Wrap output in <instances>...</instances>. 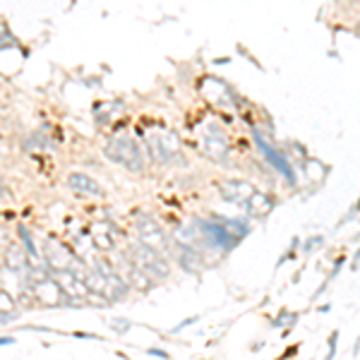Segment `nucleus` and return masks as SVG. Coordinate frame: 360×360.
<instances>
[{"mask_svg": "<svg viewBox=\"0 0 360 360\" xmlns=\"http://www.w3.org/2000/svg\"><path fill=\"white\" fill-rule=\"evenodd\" d=\"M106 156L113 163H120L123 168L133 173H144V154H142L140 144L130 135H116L106 144Z\"/></svg>", "mask_w": 360, "mask_h": 360, "instance_id": "f257e3e1", "label": "nucleus"}, {"mask_svg": "<svg viewBox=\"0 0 360 360\" xmlns=\"http://www.w3.org/2000/svg\"><path fill=\"white\" fill-rule=\"evenodd\" d=\"M128 260L137 267L142 274L149 276L151 281H166L168 276H171V267H168V262L163 260L159 253H154V250L144 248V245H140V243H135L133 248H130Z\"/></svg>", "mask_w": 360, "mask_h": 360, "instance_id": "f03ea898", "label": "nucleus"}, {"mask_svg": "<svg viewBox=\"0 0 360 360\" xmlns=\"http://www.w3.org/2000/svg\"><path fill=\"white\" fill-rule=\"evenodd\" d=\"M147 147H149L151 159L161 163H168L176 159V156H180L178 137L173 133H166V130H156V133L147 135Z\"/></svg>", "mask_w": 360, "mask_h": 360, "instance_id": "7ed1b4c3", "label": "nucleus"}, {"mask_svg": "<svg viewBox=\"0 0 360 360\" xmlns=\"http://www.w3.org/2000/svg\"><path fill=\"white\" fill-rule=\"evenodd\" d=\"M137 236H140V245H144V248L154 250V253H159L163 257V253L168 250V236L163 233V228L159 226V221H154L151 216L142 214L137 216Z\"/></svg>", "mask_w": 360, "mask_h": 360, "instance_id": "20e7f679", "label": "nucleus"}, {"mask_svg": "<svg viewBox=\"0 0 360 360\" xmlns=\"http://www.w3.org/2000/svg\"><path fill=\"white\" fill-rule=\"evenodd\" d=\"M255 144L260 147V151H262V154H264V159L269 161L271 166H274L276 171H279L281 176L288 180V183H291V185H296V173H293L291 163H288V159L281 154V151H276L274 147H271L269 142H267L264 137H262L260 133H255Z\"/></svg>", "mask_w": 360, "mask_h": 360, "instance_id": "39448f33", "label": "nucleus"}, {"mask_svg": "<svg viewBox=\"0 0 360 360\" xmlns=\"http://www.w3.org/2000/svg\"><path fill=\"white\" fill-rule=\"evenodd\" d=\"M219 193L226 202L245 207L255 195V185H250L248 180H223V183H219Z\"/></svg>", "mask_w": 360, "mask_h": 360, "instance_id": "423d86ee", "label": "nucleus"}, {"mask_svg": "<svg viewBox=\"0 0 360 360\" xmlns=\"http://www.w3.org/2000/svg\"><path fill=\"white\" fill-rule=\"evenodd\" d=\"M0 291L8 293L15 303H24V293L29 291V283H27L24 276H20L17 271L3 267V269H0Z\"/></svg>", "mask_w": 360, "mask_h": 360, "instance_id": "0eeeda50", "label": "nucleus"}, {"mask_svg": "<svg viewBox=\"0 0 360 360\" xmlns=\"http://www.w3.org/2000/svg\"><path fill=\"white\" fill-rule=\"evenodd\" d=\"M31 296H34L39 303H43L46 308H60L63 305V293H60V288H58V283L48 276V279H43L39 283H31Z\"/></svg>", "mask_w": 360, "mask_h": 360, "instance_id": "6e6552de", "label": "nucleus"}, {"mask_svg": "<svg viewBox=\"0 0 360 360\" xmlns=\"http://www.w3.org/2000/svg\"><path fill=\"white\" fill-rule=\"evenodd\" d=\"M91 238H94L96 248H101V253H111L116 248V228L108 226V223H94Z\"/></svg>", "mask_w": 360, "mask_h": 360, "instance_id": "1a4fd4ad", "label": "nucleus"}, {"mask_svg": "<svg viewBox=\"0 0 360 360\" xmlns=\"http://www.w3.org/2000/svg\"><path fill=\"white\" fill-rule=\"evenodd\" d=\"M245 209H248L253 216H257V219H264V216H269L271 209H274V200H271L267 193H260V190H255V195L248 200Z\"/></svg>", "mask_w": 360, "mask_h": 360, "instance_id": "9d476101", "label": "nucleus"}, {"mask_svg": "<svg viewBox=\"0 0 360 360\" xmlns=\"http://www.w3.org/2000/svg\"><path fill=\"white\" fill-rule=\"evenodd\" d=\"M5 267L13 271H17L20 276H24L27 281V269H29V257H27V253L17 245H10L8 253H5Z\"/></svg>", "mask_w": 360, "mask_h": 360, "instance_id": "9b49d317", "label": "nucleus"}, {"mask_svg": "<svg viewBox=\"0 0 360 360\" xmlns=\"http://www.w3.org/2000/svg\"><path fill=\"white\" fill-rule=\"evenodd\" d=\"M70 188L77 190V193L82 195H94V197H99V195H103V188L99 183H96L91 176H87V173H73V176L68 178Z\"/></svg>", "mask_w": 360, "mask_h": 360, "instance_id": "f8f14e48", "label": "nucleus"}, {"mask_svg": "<svg viewBox=\"0 0 360 360\" xmlns=\"http://www.w3.org/2000/svg\"><path fill=\"white\" fill-rule=\"evenodd\" d=\"M204 151L209 159L214 161H223L228 156V142L223 135H214V133H207L204 135Z\"/></svg>", "mask_w": 360, "mask_h": 360, "instance_id": "ddd939ff", "label": "nucleus"}, {"mask_svg": "<svg viewBox=\"0 0 360 360\" xmlns=\"http://www.w3.org/2000/svg\"><path fill=\"white\" fill-rule=\"evenodd\" d=\"M176 255H178L180 267H183L185 271H190V274H200V271H202V255L200 253L188 250V248H180V245H178Z\"/></svg>", "mask_w": 360, "mask_h": 360, "instance_id": "4468645a", "label": "nucleus"}, {"mask_svg": "<svg viewBox=\"0 0 360 360\" xmlns=\"http://www.w3.org/2000/svg\"><path fill=\"white\" fill-rule=\"evenodd\" d=\"M20 240H22V245H24V248H27V257H29V260L41 257L39 250H36V245H34V240H31V233L27 231L24 226H20Z\"/></svg>", "mask_w": 360, "mask_h": 360, "instance_id": "2eb2a0df", "label": "nucleus"}, {"mask_svg": "<svg viewBox=\"0 0 360 360\" xmlns=\"http://www.w3.org/2000/svg\"><path fill=\"white\" fill-rule=\"evenodd\" d=\"M0 313H5V315L17 313V303H15V300L3 291H0Z\"/></svg>", "mask_w": 360, "mask_h": 360, "instance_id": "dca6fc26", "label": "nucleus"}, {"mask_svg": "<svg viewBox=\"0 0 360 360\" xmlns=\"http://www.w3.org/2000/svg\"><path fill=\"white\" fill-rule=\"evenodd\" d=\"M336 341H339V331H334V334L329 336V351H327L324 360H334V356H336Z\"/></svg>", "mask_w": 360, "mask_h": 360, "instance_id": "f3484780", "label": "nucleus"}, {"mask_svg": "<svg viewBox=\"0 0 360 360\" xmlns=\"http://www.w3.org/2000/svg\"><path fill=\"white\" fill-rule=\"evenodd\" d=\"M111 324L116 327L118 334H125V331H128V327H130V322L128 320H111Z\"/></svg>", "mask_w": 360, "mask_h": 360, "instance_id": "a211bd4d", "label": "nucleus"}, {"mask_svg": "<svg viewBox=\"0 0 360 360\" xmlns=\"http://www.w3.org/2000/svg\"><path fill=\"white\" fill-rule=\"evenodd\" d=\"M200 317H197V315H195V317H188V320H183V322H180V324L178 327H173V334H178V331H183L185 329V327H190V324H195V322H197Z\"/></svg>", "mask_w": 360, "mask_h": 360, "instance_id": "6ab92c4d", "label": "nucleus"}, {"mask_svg": "<svg viewBox=\"0 0 360 360\" xmlns=\"http://www.w3.org/2000/svg\"><path fill=\"white\" fill-rule=\"evenodd\" d=\"M17 317H20V313H10V315L0 313V324H8V322H15Z\"/></svg>", "mask_w": 360, "mask_h": 360, "instance_id": "aec40b11", "label": "nucleus"}, {"mask_svg": "<svg viewBox=\"0 0 360 360\" xmlns=\"http://www.w3.org/2000/svg\"><path fill=\"white\" fill-rule=\"evenodd\" d=\"M147 353H149V356H159V358H163V360H168V358H171L166 351H159V348H149V351H147Z\"/></svg>", "mask_w": 360, "mask_h": 360, "instance_id": "412c9836", "label": "nucleus"}, {"mask_svg": "<svg viewBox=\"0 0 360 360\" xmlns=\"http://www.w3.org/2000/svg\"><path fill=\"white\" fill-rule=\"evenodd\" d=\"M288 317H291V315H288V313H286V310H281V313H279V317H276V320H274V327H281V324H283V322H286Z\"/></svg>", "mask_w": 360, "mask_h": 360, "instance_id": "4be33fe9", "label": "nucleus"}, {"mask_svg": "<svg viewBox=\"0 0 360 360\" xmlns=\"http://www.w3.org/2000/svg\"><path fill=\"white\" fill-rule=\"evenodd\" d=\"M317 245H322V238L308 240V243H305V253H310V250H313V248H317Z\"/></svg>", "mask_w": 360, "mask_h": 360, "instance_id": "5701e85b", "label": "nucleus"}, {"mask_svg": "<svg viewBox=\"0 0 360 360\" xmlns=\"http://www.w3.org/2000/svg\"><path fill=\"white\" fill-rule=\"evenodd\" d=\"M15 336H0V346H13Z\"/></svg>", "mask_w": 360, "mask_h": 360, "instance_id": "b1692460", "label": "nucleus"}, {"mask_svg": "<svg viewBox=\"0 0 360 360\" xmlns=\"http://www.w3.org/2000/svg\"><path fill=\"white\" fill-rule=\"evenodd\" d=\"M3 195H10V193H8V188L3 185V180H0V197H3Z\"/></svg>", "mask_w": 360, "mask_h": 360, "instance_id": "393cba45", "label": "nucleus"}]
</instances>
